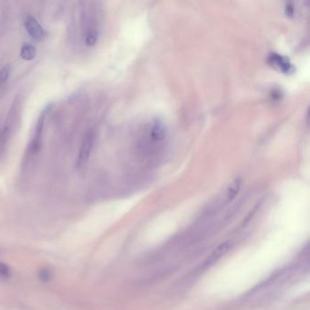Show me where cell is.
I'll return each instance as SVG.
<instances>
[{
	"label": "cell",
	"mask_w": 310,
	"mask_h": 310,
	"mask_svg": "<svg viewBox=\"0 0 310 310\" xmlns=\"http://www.w3.org/2000/svg\"><path fill=\"white\" fill-rule=\"evenodd\" d=\"M12 276V270L10 266L4 262H0V278L8 279Z\"/></svg>",
	"instance_id": "11"
},
{
	"label": "cell",
	"mask_w": 310,
	"mask_h": 310,
	"mask_svg": "<svg viewBox=\"0 0 310 310\" xmlns=\"http://www.w3.org/2000/svg\"><path fill=\"white\" fill-rule=\"evenodd\" d=\"M268 60L272 66L279 69L283 73L289 74V73L294 72L293 65L291 64L288 59L283 58L280 55L271 54L270 57L268 58Z\"/></svg>",
	"instance_id": "5"
},
{
	"label": "cell",
	"mask_w": 310,
	"mask_h": 310,
	"mask_svg": "<svg viewBox=\"0 0 310 310\" xmlns=\"http://www.w3.org/2000/svg\"><path fill=\"white\" fill-rule=\"evenodd\" d=\"M11 74V67L10 65H5L0 69V87L4 86L8 82Z\"/></svg>",
	"instance_id": "10"
},
{
	"label": "cell",
	"mask_w": 310,
	"mask_h": 310,
	"mask_svg": "<svg viewBox=\"0 0 310 310\" xmlns=\"http://www.w3.org/2000/svg\"><path fill=\"white\" fill-rule=\"evenodd\" d=\"M229 249V242L221 243L219 246H217L209 256H207V259L204 263V267H208L215 264L217 261L219 260L221 257L225 256Z\"/></svg>",
	"instance_id": "6"
},
{
	"label": "cell",
	"mask_w": 310,
	"mask_h": 310,
	"mask_svg": "<svg viewBox=\"0 0 310 310\" xmlns=\"http://www.w3.org/2000/svg\"><path fill=\"white\" fill-rule=\"evenodd\" d=\"M36 56H37V50L33 45L27 43L21 48L20 57L21 59H24L26 61L34 60Z\"/></svg>",
	"instance_id": "9"
},
{
	"label": "cell",
	"mask_w": 310,
	"mask_h": 310,
	"mask_svg": "<svg viewBox=\"0 0 310 310\" xmlns=\"http://www.w3.org/2000/svg\"><path fill=\"white\" fill-rule=\"evenodd\" d=\"M241 187V179L239 177H236L235 180L232 181L231 184L228 186L226 192V202H230L236 197V195L239 192Z\"/></svg>",
	"instance_id": "8"
},
{
	"label": "cell",
	"mask_w": 310,
	"mask_h": 310,
	"mask_svg": "<svg viewBox=\"0 0 310 310\" xmlns=\"http://www.w3.org/2000/svg\"><path fill=\"white\" fill-rule=\"evenodd\" d=\"M50 107H47L46 109L40 113L39 118L37 120V123L35 126L34 132L32 135V139L30 142V152L32 155H37L40 152L42 145V135H43V129H44L45 121L48 116V113L50 111Z\"/></svg>",
	"instance_id": "2"
},
{
	"label": "cell",
	"mask_w": 310,
	"mask_h": 310,
	"mask_svg": "<svg viewBox=\"0 0 310 310\" xmlns=\"http://www.w3.org/2000/svg\"><path fill=\"white\" fill-rule=\"evenodd\" d=\"M26 30L28 34L35 40V41H41L45 38L44 29L40 25V22L33 16L26 17L24 21Z\"/></svg>",
	"instance_id": "4"
},
{
	"label": "cell",
	"mask_w": 310,
	"mask_h": 310,
	"mask_svg": "<svg viewBox=\"0 0 310 310\" xmlns=\"http://www.w3.org/2000/svg\"><path fill=\"white\" fill-rule=\"evenodd\" d=\"M51 277H52V272L48 267H43L39 271V278L40 281L47 283L50 282Z\"/></svg>",
	"instance_id": "12"
},
{
	"label": "cell",
	"mask_w": 310,
	"mask_h": 310,
	"mask_svg": "<svg viewBox=\"0 0 310 310\" xmlns=\"http://www.w3.org/2000/svg\"><path fill=\"white\" fill-rule=\"evenodd\" d=\"M166 124L159 118H153L143 127L139 135L138 149L143 158H149L161 152L168 139Z\"/></svg>",
	"instance_id": "1"
},
{
	"label": "cell",
	"mask_w": 310,
	"mask_h": 310,
	"mask_svg": "<svg viewBox=\"0 0 310 310\" xmlns=\"http://www.w3.org/2000/svg\"><path fill=\"white\" fill-rule=\"evenodd\" d=\"M99 38V27L95 20H91L86 31L85 44L87 47H94L98 43Z\"/></svg>",
	"instance_id": "7"
},
{
	"label": "cell",
	"mask_w": 310,
	"mask_h": 310,
	"mask_svg": "<svg viewBox=\"0 0 310 310\" xmlns=\"http://www.w3.org/2000/svg\"><path fill=\"white\" fill-rule=\"evenodd\" d=\"M94 141H95V132L92 129H89L85 134L81 142V147L79 148L76 164L77 168H82L87 165L90 158L91 151L93 149Z\"/></svg>",
	"instance_id": "3"
}]
</instances>
